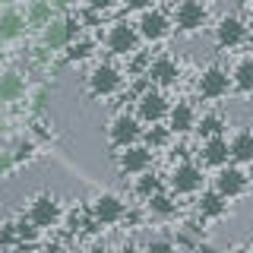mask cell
Listing matches in <instances>:
<instances>
[{
    "label": "cell",
    "mask_w": 253,
    "mask_h": 253,
    "mask_svg": "<svg viewBox=\"0 0 253 253\" xmlns=\"http://www.w3.org/2000/svg\"><path fill=\"white\" fill-rule=\"evenodd\" d=\"M76 38H79V19H60V16H54L42 29L44 51H63V47H70V42H76Z\"/></svg>",
    "instance_id": "1"
},
{
    "label": "cell",
    "mask_w": 253,
    "mask_h": 253,
    "mask_svg": "<svg viewBox=\"0 0 253 253\" xmlns=\"http://www.w3.org/2000/svg\"><path fill=\"white\" fill-rule=\"evenodd\" d=\"M139 42H142L139 29L130 26V22H114V26L108 29V35H105V44H108V51L114 54V57H130V54H136Z\"/></svg>",
    "instance_id": "2"
},
{
    "label": "cell",
    "mask_w": 253,
    "mask_h": 253,
    "mask_svg": "<svg viewBox=\"0 0 253 253\" xmlns=\"http://www.w3.org/2000/svg\"><path fill=\"white\" fill-rule=\"evenodd\" d=\"M168 98L162 95V89H155V85H149V89H142L139 92V98H136V117L142 124H162V121H168Z\"/></svg>",
    "instance_id": "3"
},
{
    "label": "cell",
    "mask_w": 253,
    "mask_h": 253,
    "mask_svg": "<svg viewBox=\"0 0 253 253\" xmlns=\"http://www.w3.org/2000/svg\"><path fill=\"white\" fill-rule=\"evenodd\" d=\"M124 89V73L117 67H111V63H98V67H92L89 73V92L95 98H111V95H117Z\"/></svg>",
    "instance_id": "4"
},
{
    "label": "cell",
    "mask_w": 253,
    "mask_h": 253,
    "mask_svg": "<svg viewBox=\"0 0 253 253\" xmlns=\"http://www.w3.org/2000/svg\"><path fill=\"white\" fill-rule=\"evenodd\" d=\"M196 89H200L203 98L218 101V98H225V95H228V89H234V85H231V73H228L225 67H218V63H212V67H206L203 73H200Z\"/></svg>",
    "instance_id": "5"
},
{
    "label": "cell",
    "mask_w": 253,
    "mask_h": 253,
    "mask_svg": "<svg viewBox=\"0 0 253 253\" xmlns=\"http://www.w3.org/2000/svg\"><path fill=\"white\" fill-rule=\"evenodd\" d=\"M142 121L133 114H117L114 121H111L108 126V139L114 149H126V146H136V142L142 139Z\"/></svg>",
    "instance_id": "6"
},
{
    "label": "cell",
    "mask_w": 253,
    "mask_h": 253,
    "mask_svg": "<svg viewBox=\"0 0 253 253\" xmlns=\"http://www.w3.org/2000/svg\"><path fill=\"white\" fill-rule=\"evenodd\" d=\"M203 180H206L203 177V168L196 162H180L177 168L171 171L168 184H171V190L177 196H193V193H200V190H203Z\"/></svg>",
    "instance_id": "7"
},
{
    "label": "cell",
    "mask_w": 253,
    "mask_h": 253,
    "mask_svg": "<svg viewBox=\"0 0 253 253\" xmlns=\"http://www.w3.org/2000/svg\"><path fill=\"white\" fill-rule=\"evenodd\" d=\"M250 187V177L247 171L241 168V165H225V168H218L215 174V190L225 200H237V196H244Z\"/></svg>",
    "instance_id": "8"
},
{
    "label": "cell",
    "mask_w": 253,
    "mask_h": 253,
    "mask_svg": "<svg viewBox=\"0 0 253 253\" xmlns=\"http://www.w3.org/2000/svg\"><path fill=\"white\" fill-rule=\"evenodd\" d=\"M209 19V10H206L203 0H180L174 3V26L180 32H200Z\"/></svg>",
    "instance_id": "9"
},
{
    "label": "cell",
    "mask_w": 253,
    "mask_h": 253,
    "mask_svg": "<svg viewBox=\"0 0 253 253\" xmlns=\"http://www.w3.org/2000/svg\"><path fill=\"white\" fill-rule=\"evenodd\" d=\"M247 26L241 16H221L218 26H215V44L221 51H231V47H241L247 42Z\"/></svg>",
    "instance_id": "10"
},
{
    "label": "cell",
    "mask_w": 253,
    "mask_h": 253,
    "mask_svg": "<svg viewBox=\"0 0 253 253\" xmlns=\"http://www.w3.org/2000/svg\"><path fill=\"white\" fill-rule=\"evenodd\" d=\"M149 79V85H155V89H171V85H177V79H180V67H177V60L174 57H155V60H149V67H146V73H142Z\"/></svg>",
    "instance_id": "11"
},
{
    "label": "cell",
    "mask_w": 253,
    "mask_h": 253,
    "mask_svg": "<svg viewBox=\"0 0 253 253\" xmlns=\"http://www.w3.org/2000/svg\"><path fill=\"white\" fill-rule=\"evenodd\" d=\"M89 212H92V218L98 221V225H121L126 218V203L117 193H101L98 200L92 203Z\"/></svg>",
    "instance_id": "12"
},
{
    "label": "cell",
    "mask_w": 253,
    "mask_h": 253,
    "mask_svg": "<svg viewBox=\"0 0 253 253\" xmlns=\"http://www.w3.org/2000/svg\"><path fill=\"white\" fill-rule=\"evenodd\" d=\"M117 168L121 174H133V177H139V174L152 171V149L149 146H126L121 155H117Z\"/></svg>",
    "instance_id": "13"
},
{
    "label": "cell",
    "mask_w": 253,
    "mask_h": 253,
    "mask_svg": "<svg viewBox=\"0 0 253 253\" xmlns=\"http://www.w3.org/2000/svg\"><path fill=\"white\" fill-rule=\"evenodd\" d=\"M60 203L54 200L51 193H38V196H32V203H29V218L35 221L38 228H54L60 221Z\"/></svg>",
    "instance_id": "14"
},
{
    "label": "cell",
    "mask_w": 253,
    "mask_h": 253,
    "mask_svg": "<svg viewBox=\"0 0 253 253\" xmlns=\"http://www.w3.org/2000/svg\"><path fill=\"white\" fill-rule=\"evenodd\" d=\"M171 26H174V22L162 10H155V6H152V10H142L139 22H136L142 42H162V38H168L171 35Z\"/></svg>",
    "instance_id": "15"
},
{
    "label": "cell",
    "mask_w": 253,
    "mask_h": 253,
    "mask_svg": "<svg viewBox=\"0 0 253 253\" xmlns=\"http://www.w3.org/2000/svg\"><path fill=\"white\" fill-rule=\"evenodd\" d=\"M196 111H193V105L190 101H177V105H171V111H168V126H171V133L174 136H184V133H190V130H196Z\"/></svg>",
    "instance_id": "16"
},
{
    "label": "cell",
    "mask_w": 253,
    "mask_h": 253,
    "mask_svg": "<svg viewBox=\"0 0 253 253\" xmlns=\"http://www.w3.org/2000/svg\"><path fill=\"white\" fill-rule=\"evenodd\" d=\"M203 165H212V168H225L231 162V146H228L225 136H212V139H203Z\"/></svg>",
    "instance_id": "17"
},
{
    "label": "cell",
    "mask_w": 253,
    "mask_h": 253,
    "mask_svg": "<svg viewBox=\"0 0 253 253\" xmlns=\"http://www.w3.org/2000/svg\"><path fill=\"white\" fill-rule=\"evenodd\" d=\"M225 209H228V200L218 193L215 187H212V190H200V193H196V212H200L203 218H221V215H225Z\"/></svg>",
    "instance_id": "18"
},
{
    "label": "cell",
    "mask_w": 253,
    "mask_h": 253,
    "mask_svg": "<svg viewBox=\"0 0 253 253\" xmlns=\"http://www.w3.org/2000/svg\"><path fill=\"white\" fill-rule=\"evenodd\" d=\"M22 98H26V79H22V73H16V70L0 73V101L13 105V101H22Z\"/></svg>",
    "instance_id": "19"
},
{
    "label": "cell",
    "mask_w": 253,
    "mask_h": 253,
    "mask_svg": "<svg viewBox=\"0 0 253 253\" xmlns=\"http://www.w3.org/2000/svg\"><path fill=\"white\" fill-rule=\"evenodd\" d=\"M26 29H29L26 13H19V10H3L0 13V42H13V38H19Z\"/></svg>",
    "instance_id": "20"
},
{
    "label": "cell",
    "mask_w": 253,
    "mask_h": 253,
    "mask_svg": "<svg viewBox=\"0 0 253 253\" xmlns=\"http://www.w3.org/2000/svg\"><path fill=\"white\" fill-rule=\"evenodd\" d=\"M231 146V162L234 165H250L253 162V130H241L228 139Z\"/></svg>",
    "instance_id": "21"
},
{
    "label": "cell",
    "mask_w": 253,
    "mask_h": 253,
    "mask_svg": "<svg viewBox=\"0 0 253 253\" xmlns=\"http://www.w3.org/2000/svg\"><path fill=\"white\" fill-rule=\"evenodd\" d=\"M51 19H54L51 0H29V6H26V22H29L32 29H44Z\"/></svg>",
    "instance_id": "22"
},
{
    "label": "cell",
    "mask_w": 253,
    "mask_h": 253,
    "mask_svg": "<svg viewBox=\"0 0 253 253\" xmlns=\"http://www.w3.org/2000/svg\"><path fill=\"white\" fill-rule=\"evenodd\" d=\"M231 85L241 95H253V57H244L231 70Z\"/></svg>",
    "instance_id": "23"
},
{
    "label": "cell",
    "mask_w": 253,
    "mask_h": 253,
    "mask_svg": "<svg viewBox=\"0 0 253 253\" xmlns=\"http://www.w3.org/2000/svg\"><path fill=\"white\" fill-rule=\"evenodd\" d=\"M225 126H228V121L212 111V114H203L196 121V133H200V139H212V136H225Z\"/></svg>",
    "instance_id": "24"
},
{
    "label": "cell",
    "mask_w": 253,
    "mask_h": 253,
    "mask_svg": "<svg viewBox=\"0 0 253 253\" xmlns=\"http://www.w3.org/2000/svg\"><path fill=\"white\" fill-rule=\"evenodd\" d=\"M146 206H149V212H152V215H158V218H171L174 212H177V203H174V196L165 193V190H158L155 196H149Z\"/></svg>",
    "instance_id": "25"
},
{
    "label": "cell",
    "mask_w": 253,
    "mask_h": 253,
    "mask_svg": "<svg viewBox=\"0 0 253 253\" xmlns=\"http://www.w3.org/2000/svg\"><path fill=\"white\" fill-rule=\"evenodd\" d=\"M133 190H136V196H139V200H149V196H155L158 190H165V180L158 177V174L146 171V174H139V177H136Z\"/></svg>",
    "instance_id": "26"
},
{
    "label": "cell",
    "mask_w": 253,
    "mask_h": 253,
    "mask_svg": "<svg viewBox=\"0 0 253 253\" xmlns=\"http://www.w3.org/2000/svg\"><path fill=\"white\" fill-rule=\"evenodd\" d=\"M92 54H95V42L76 38V42H70V47H67V63H83V60H89Z\"/></svg>",
    "instance_id": "27"
},
{
    "label": "cell",
    "mask_w": 253,
    "mask_h": 253,
    "mask_svg": "<svg viewBox=\"0 0 253 253\" xmlns=\"http://www.w3.org/2000/svg\"><path fill=\"white\" fill-rule=\"evenodd\" d=\"M171 136H174L171 126H158V124H152L146 133H142V139H146V146L152 149V152H155V149H162V146H168Z\"/></svg>",
    "instance_id": "28"
},
{
    "label": "cell",
    "mask_w": 253,
    "mask_h": 253,
    "mask_svg": "<svg viewBox=\"0 0 253 253\" xmlns=\"http://www.w3.org/2000/svg\"><path fill=\"white\" fill-rule=\"evenodd\" d=\"M38 231H42V228H38L29 215L19 218V221H16V237H19V247H32V244L38 241Z\"/></svg>",
    "instance_id": "29"
},
{
    "label": "cell",
    "mask_w": 253,
    "mask_h": 253,
    "mask_svg": "<svg viewBox=\"0 0 253 253\" xmlns=\"http://www.w3.org/2000/svg\"><path fill=\"white\" fill-rule=\"evenodd\" d=\"M142 253H177V247H174V241H168V237H155V241H149L142 247Z\"/></svg>",
    "instance_id": "30"
},
{
    "label": "cell",
    "mask_w": 253,
    "mask_h": 253,
    "mask_svg": "<svg viewBox=\"0 0 253 253\" xmlns=\"http://www.w3.org/2000/svg\"><path fill=\"white\" fill-rule=\"evenodd\" d=\"M10 244H19V237H16V221H6L3 228H0V247H10Z\"/></svg>",
    "instance_id": "31"
},
{
    "label": "cell",
    "mask_w": 253,
    "mask_h": 253,
    "mask_svg": "<svg viewBox=\"0 0 253 253\" xmlns=\"http://www.w3.org/2000/svg\"><path fill=\"white\" fill-rule=\"evenodd\" d=\"M114 3H117V0H85V6H89L92 13H108Z\"/></svg>",
    "instance_id": "32"
},
{
    "label": "cell",
    "mask_w": 253,
    "mask_h": 253,
    "mask_svg": "<svg viewBox=\"0 0 253 253\" xmlns=\"http://www.w3.org/2000/svg\"><path fill=\"white\" fill-rule=\"evenodd\" d=\"M124 6H126V10H152V6H155V0H124Z\"/></svg>",
    "instance_id": "33"
},
{
    "label": "cell",
    "mask_w": 253,
    "mask_h": 253,
    "mask_svg": "<svg viewBox=\"0 0 253 253\" xmlns=\"http://www.w3.org/2000/svg\"><path fill=\"white\" fill-rule=\"evenodd\" d=\"M44 105H47V92H44V89H38L35 95H32V108H35V111H42Z\"/></svg>",
    "instance_id": "34"
},
{
    "label": "cell",
    "mask_w": 253,
    "mask_h": 253,
    "mask_svg": "<svg viewBox=\"0 0 253 253\" xmlns=\"http://www.w3.org/2000/svg\"><path fill=\"white\" fill-rule=\"evenodd\" d=\"M29 155H32V142H19V146H16V152H13L16 162H22V158H29Z\"/></svg>",
    "instance_id": "35"
},
{
    "label": "cell",
    "mask_w": 253,
    "mask_h": 253,
    "mask_svg": "<svg viewBox=\"0 0 253 253\" xmlns=\"http://www.w3.org/2000/svg\"><path fill=\"white\" fill-rule=\"evenodd\" d=\"M85 253H111V250L105 247V244H95V247H89V250H85Z\"/></svg>",
    "instance_id": "36"
},
{
    "label": "cell",
    "mask_w": 253,
    "mask_h": 253,
    "mask_svg": "<svg viewBox=\"0 0 253 253\" xmlns=\"http://www.w3.org/2000/svg\"><path fill=\"white\" fill-rule=\"evenodd\" d=\"M196 253H218V250L209 247V244H200V247H196Z\"/></svg>",
    "instance_id": "37"
},
{
    "label": "cell",
    "mask_w": 253,
    "mask_h": 253,
    "mask_svg": "<svg viewBox=\"0 0 253 253\" xmlns=\"http://www.w3.org/2000/svg\"><path fill=\"white\" fill-rule=\"evenodd\" d=\"M247 177H250V184H253V162L247 165Z\"/></svg>",
    "instance_id": "38"
},
{
    "label": "cell",
    "mask_w": 253,
    "mask_h": 253,
    "mask_svg": "<svg viewBox=\"0 0 253 253\" xmlns=\"http://www.w3.org/2000/svg\"><path fill=\"white\" fill-rule=\"evenodd\" d=\"M250 26H253V6H250Z\"/></svg>",
    "instance_id": "39"
},
{
    "label": "cell",
    "mask_w": 253,
    "mask_h": 253,
    "mask_svg": "<svg viewBox=\"0 0 253 253\" xmlns=\"http://www.w3.org/2000/svg\"><path fill=\"white\" fill-rule=\"evenodd\" d=\"M0 3H13V0H0Z\"/></svg>",
    "instance_id": "40"
},
{
    "label": "cell",
    "mask_w": 253,
    "mask_h": 253,
    "mask_svg": "<svg viewBox=\"0 0 253 253\" xmlns=\"http://www.w3.org/2000/svg\"><path fill=\"white\" fill-rule=\"evenodd\" d=\"M0 253H10V250H3V247H0Z\"/></svg>",
    "instance_id": "41"
}]
</instances>
